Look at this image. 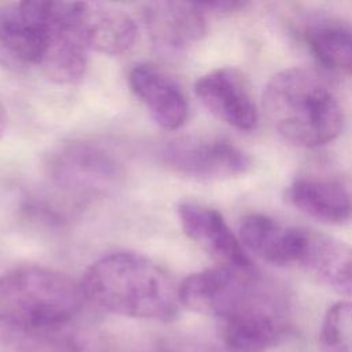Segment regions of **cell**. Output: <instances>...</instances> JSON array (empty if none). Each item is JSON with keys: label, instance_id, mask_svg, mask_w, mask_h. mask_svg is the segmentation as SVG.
Wrapping results in <instances>:
<instances>
[{"label": "cell", "instance_id": "6da1fadb", "mask_svg": "<svg viewBox=\"0 0 352 352\" xmlns=\"http://www.w3.org/2000/svg\"><path fill=\"white\" fill-rule=\"evenodd\" d=\"M84 301L81 285L51 268L0 275V326L22 352H81L73 324Z\"/></svg>", "mask_w": 352, "mask_h": 352}, {"label": "cell", "instance_id": "7a4b0ae2", "mask_svg": "<svg viewBox=\"0 0 352 352\" xmlns=\"http://www.w3.org/2000/svg\"><path fill=\"white\" fill-rule=\"evenodd\" d=\"M85 300L111 314L154 320H170L180 304L179 286L150 258L117 252L95 261L84 274Z\"/></svg>", "mask_w": 352, "mask_h": 352}, {"label": "cell", "instance_id": "3957f363", "mask_svg": "<svg viewBox=\"0 0 352 352\" xmlns=\"http://www.w3.org/2000/svg\"><path fill=\"white\" fill-rule=\"evenodd\" d=\"M261 107L272 128L301 147L324 146L344 126V111L330 80L312 67H290L272 76Z\"/></svg>", "mask_w": 352, "mask_h": 352}, {"label": "cell", "instance_id": "277c9868", "mask_svg": "<svg viewBox=\"0 0 352 352\" xmlns=\"http://www.w3.org/2000/svg\"><path fill=\"white\" fill-rule=\"evenodd\" d=\"M87 3L14 1L0 6V44L16 59L43 67L81 30Z\"/></svg>", "mask_w": 352, "mask_h": 352}, {"label": "cell", "instance_id": "5b68a950", "mask_svg": "<svg viewBox=\"0 0 352 352\" xmlns=\"http://www.w3.org/2000/svg\"><path fill=\"white\" fill-rule=\"evenodd\" d=\"M267 280L252 267L219 265L187 276L179 285V297L186 308L223 322L243 311Z\"/></svg>", "mask_w": 352, "mask_h": 352}, {"label": "cell", "instance_id": "8992f818", "mask_svg": "<svg viewBox=\"0 0 352 352\" xmlns=\"http://www.w3.org/2000/svg\"><path fill=\"white\" fill-rule=\"evenodd\" d=\"M289 330L287 296L271 280L248 309L219 322L221 341L230 352H265L279 344Z\"/></svg>", "mask_w": 352, "mask_h": 352}, {"label": "cell", "instance_id": "52a82bcc", "mask_svg": "<svg viewBox=\"0 0 352 352\" xmlns=\"http://www.w3.org/2000/svg\"><path fill=\"white\" fill-rule=\"evenodd\" d=\"M161 158L170 169L197 179L221 180L242 176L252 169V158L223 138L186 136L169 142Z\"/></svg>", "mask_w": 352, "mask_h": 352}, {"label": "cell", "instance_id": "ba28073f", "mask_svg": "<svg viewBox=\"0 0 352 352\" xmlns=\"http://www.w3.org/2000/svg\"><path fill=\"white\" fill-rule=\"evenodd\" d=\"M50 172L62 188L74 192H100L118 183L122 166L107 148L80 142L59 148L51 158Z\"/></svg>", "mask_w": 352, "mask_h": 352}, {"label": "cell", "instance_id": "9c48e42d", "mask_svg": "<svg viewBox=\"0 0 352 352\" xmlns=\"http://www.w3.org/2000/svg\"><path fill=\"white\" fill-rule=\"evenodd\" d=\"M195 94L210 113L239 131H253L258 107L249 78L236 67H220L199 77Z\"/></svg>", "mask_w": 352, "mask_h": 352}, {"label": "cell", "instance_id": "30bf717a", "mask_svg": "<svg viewBox=\"0 0 352 352\" xmlns=\"http://www.w3.org/2000/svg\"><path fill=\"white\" fill-rule=\"evenodd\" d=\"M177 217L184 234L223 265L252 267L239 238L231 231L220 212L199 202L186 201L177 206Z\"/></svg>", "mask_w": 352, "mask_h": 352}, {"label": "cell", "instance_id": "8fae6325", "mask_svg": "<svg viewBox=\"0 0 352 352\" xmlns=\"http://www.w3.org/2000/svg\"><path fill=\"white\" fill-rule=\"evenodd\" d=\"M296 264L331 290L352 297V246L333 235L302 228Z\"/></svg>", "mask_w": 352, "mask_h": 352}, {"label": "cell", "instance_id": "7c38bea8", "mask_svg": "<svg viewBox=\"0 0 352 352\" xmlns=\"http://www.w3.org/2000/svg\"><path fill=\"white\" fill-rule=\"evenodd\" d=\"M128 82L160 126L175 131L186 122L187 98L180 85L161 67L153 63H139L131 69Z\"/></svg>", "mask_w": 352, "mask_h": 352}, {"label": "cell", "instance_id": "4fadbf2b", "mask_svg": "<svg viewBox=\"0 0 352 352\" xmlns=\"http://www.w3.org/2000/svg\"><path fill=\"white\" fill-rule=\"evenodd\" d=\"M286 195L296 209L320 223L344 224L352 220V192L338 180L297 177L287 187Z\"/></svg>", "mask_w": 352, "mask_h": 352}, {"label": "cell", "instance_id": "5bb4252c", "mask_svg": "<svg viewBox=\"0 0 352 352\" xmlns=\"http://www.w3.org/2000/svg\"><path fill=\"white\" fill-rule=\"evenodd\" d=\"M143 14L151 38L166 48L188 47L206 32L205 10L199 3L157 1L147 4Z\"/></svg>", "mask_w": 352, "mask_h": 352}, {"label": "cell", "instance_id": "9a60e30c", "mask_svg": "<svg viewBox=\"0 0 352 352\" xmlns=\"http://www.w3.org/2000/svg\"><path fill=\"white\" fill-rule=\"evenodd\" d=\"M300 227H289L278 220L252 213L239 224V241L245 250L274 265L296 264L301 241Z\"/></svg>", "mask_w": 352, "mask_h": 352}, {"label": "cell", "instance_id": "2e32d148", "mask_svg": "<svg viewBox=\"0 0 352 352\" xmlns=\"http://www.w3.org/2000/svg\"><path fill=\"white\" fill-rule=\"evenodd\" d=\"M82 26L88 47L106 55L125 54L136 43L135 19L126 11L109 4L87 3Z\"/></svg>", "mask_w": 352, "mask_h": 352}, {"label": "cell", "instance_id": "e0dca14e", "mask_svg": "<svg viewBox=\"0 0 352 352\" xmlns=\"http://www.w3.org/2000/svg\"><path fill=\"white\" fill-rule=\"evenodd\" d=\"M304 38L319 63L352 73V26L333 19L315 21L305 28Z\"/></svg>", "mask_w": 352, "mask_h": 352}, {"label": "cell", "instance_id": "ac0fdd59", "mask_svg": "<svg viewBox=\"0 0 352 352\" xmlns=\"http://www.w3.org/2000/svg\"><path fill=\"white\" fill-rule=\"evenodd\" d=\"M319 352H352V301L333 304L322 322Z\"/></svg>", "mask_w": 352, "mask_h": 352}, {"label": "cell", "instance_id": "d6986e66", "mask_svg": "<svg viewBox=\"0 0 352 352\" xmlns=\"http://www.w3.org/2000/svg\"><path fill=\"white\" fill-rule=\"evenodd\" d=\"M154 352H177L172 345H169L168 342L165 341H160L155 348H154Z\"/></svg>", "mask_w": 352, "mask_h": 352}, {"label": "cell", "instance_id": "ffe728a7", "mask_svg": "<svg viewBox=\"0 0 352 352\" xmlns=\"http://www.w3.org/2000/svg\"><path fill=\"white\" fill-rule=\"evenodd\" d=\"M6 121H7V117H6V109L0 100V135L3 133L4 131V126H6Z\"/></svg>", "mask_w": 352, "mask_h": 352}]
</instances>
